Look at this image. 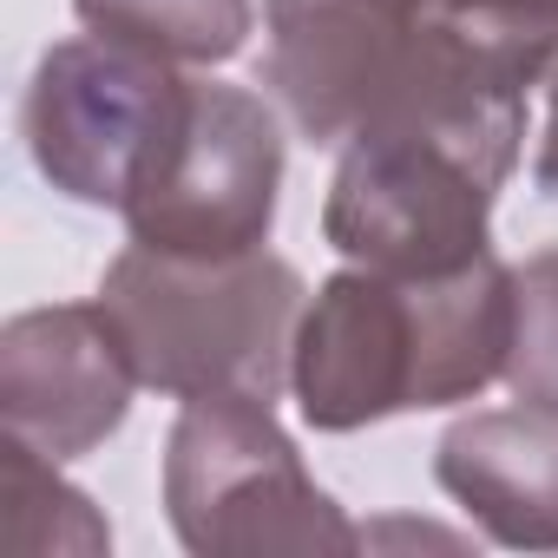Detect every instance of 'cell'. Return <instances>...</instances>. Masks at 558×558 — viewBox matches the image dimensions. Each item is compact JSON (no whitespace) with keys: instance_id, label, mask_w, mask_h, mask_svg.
I'll list each match as a JSON object with an SVG mask.
<instances>
[{"instance_id":"cell-1","label":"cell","mask_w":558,"mask_h":558,"mask_svg":"<svg viewBox=\"0 0 558 558\" xmlns=\"http://www.w3.org/2000/svg\"><path fill=\"white\" fill-rule=\"evenodd\" d=\"M269 86L316 145L440 138L506 178L525 138V93L414 0H269Z\"/></svg>"},{"instance_id":"cell-2","label":"cell","mask_w":558,"mask_h":558,"mask_svg":"<svg viewBox=\"0 0 558 558\" xmlns=\"http://www.w3.org/2000/svg\"><path fill=\"white\" fill-rule=\"evenodd\" d=\"M512 269L486 250L453 276H381L349 269L323 283L296 329V395L329 434L473 401L512 355Z\"/></svg>"},{"instance_id":"cell-3","label":"cell","mask_w":558,"mask_h":558,"mask_svg":"<svg viewBox=\"0 0 558 558\" xmlns=\"http://www.w3.org/2000/svg\"><path fill=\"white\" fill-rule=\"evenodd\" d=\"M145 388L178 401H276L296 368L303 276L283 256H171L132 243L99 283Z\"/></svg>"},{"instance_id":"cell-4","label":"cell","mask_w":558,"mask_h":558,"mask_svg":"<svg viewBox=\"0 0 558 558\" xmlns=\"http://www.w3.org/2000/svg\"><path fill=\"white\" fill-rule=\"evenodd\" d=\"M165 506L178 538L204 558L355 551V525L303 473L269 401H184L165 447Z\"/></svg>"},{"instance_id":"cell-5","label":"cell","mask_w":558,"mask_h":558,"mask_svg":"<svg viewBox=\"0 0 558 558\" xmlns=\"http://www.w3.org/2000/svg\"><path fill=\"white\" fill-rule=\"evenodd\" d=\"M191 73H178V60H158L145 47L125 40H66L40 60L34 86H27V145L34 165L80 204H112L125 210L171 125L184 106Z\"/></svg>"},{"instance_id":"cell-6","label":"cell","mask_w":558,"mask_h":558,"mask_svg":"<svg viewBox=\"0 0 558 558\" xmlns=\"http://www.w3.org/2000/svg\"><path fill=\"white\" fill-rule=\"evenodd\" d=\"M276 184H283V138H276L269 106L243 86L191 80L145 191L119 217L145 250L243 256L269 236Z\"/></svg>"},{"instance_id":"cell-7","label":"cell","mask_w":558,"mask_h":558,"mask_svg":"<svg viewBox=\"0 0 558 558\" xmlns=\"http://www.w3.org/2000/svg\"><path fill=\"white\" fill-rule=\"evenodd\" d=\"M499 178L440 138L342 145L323 230L342 256L381 276H453L486 256Z\"/></svg>"},{"instance_id":"cell-8","label":"cell","mask_w":558,"mask_h":558,"mask_svg":"<svg viewBox=\"0 0 558 558\" xmlns=\"http://www.w3.org/2000/svg\"><path fill=\"white\" fill-rule=\"evenodd\" d=\"M138 388V368L99 303L86 310H34L0 336V414L8 434L40 447L47 460H73L99 447Z\"/></svg>"},{"instance_id":"cell-9","label":"cell","mask_w":558,"mask_h":558,"mask_svg":"<svg viewBox=\"0 0 558 558\" xmlns=\"http://www.w3.org/2000/svg\"><path fill=\"white\" fill-rule=\"evenodd\" d=\"M434 473L499 545L558 551V414L525 401L473 414L440 440Z\"/></svg>"},{"instance_id":"cell-10","label":"cell","mask_w":558,"mask_h":558,"mask_svg":"<svg viewBox=\"0 0 558 558\" xmlns=\"http://www.w3.org/2000/svg\"><path fill=\"white\" fill-rule=\"evenodd\" d=\"M73 8L93 34L145 47L178 66L230 60L250 34V0H73Z\"/></svg>"},{"instance_id":"cell-11","label":"cell","mask_w":558,"mask_h":558,"mask_svg":"<svg viewBox=\"0 0 558 558\" xmlns=\"http://www.w3.org/2000/svg\"><path fill=\"white\" fill-rule=\"evenodd\" d=\"M421 8L447 40H460L519 93L558 73V0H421Z\"/></svg>"},{"instance_id":"cell-12","label":"cell","mask_w":558,"mask_h":558,"mask_svg":"<svg viewBox=\"0 0 558 558\" xmlns=\"http://www.w3.org/2000/svg\"><path fill=\"white\" fill-rule=\"evenodd\" d=\"M512 355H506V381L525 408L558 414V250H538L525 269H512Z\"/></svg>"},{"instance_id":"cell-13","label":"cell","mask_w":558,"mask_h":558,"mask_svg":"<svg viewBox=\"0 0 558 558\" xmlns=\"http://www.w3.org/2000/svg\"><path fill=\"white\" fill-rule=\"evenodd\" d=\"M532 178H538V191H545V197H558V73H551V112H545V138H538Z\"/></svg>"}]
</instances>
